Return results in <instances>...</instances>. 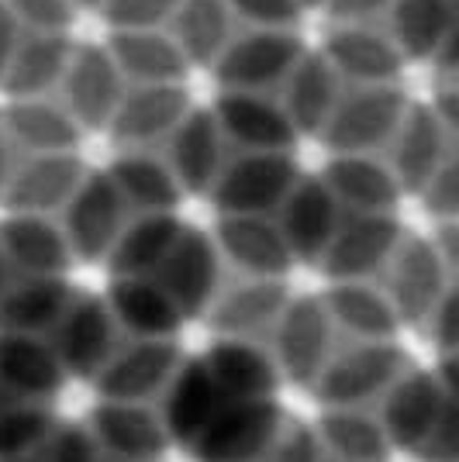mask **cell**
Masks as SVG:
<instances>
[{"label": "cell", "instance_id": "obj_31", "mask_svg": "<svg viewBox=\"0 0 459 462\" xmlns=\"http://www.w3.org/2000/svg\"><path fill=\"white\" fill-rule=\"evenodd\" d=\"M170 35L191 59V66H214L235 39L229 0H183L170 21Z\"/></svg>", "mask_w": 459, "mask_h": 462}, {"label": "cell", "instance_id": "obj_38", "mask_svg": "<svg viewBox=\"0 0 459 462\" xmlns=\"http://www.w3.org/2000/svg\"><path fill=\"white\" fill-rule=\"evenodd\" d=\"M442 386V383H439ZM421 462H459V397L442 390L439 418L418 452Z\"/></svg>", "mask_w": 459, "mask_h": 462}, {"label": "cell", "instance_id": "obj_17", "mask_svg": "<svg viewBox=\"0 0 459 462\" xmlns=\"http://www.w3.org/2000/svg\"><path fill=\"white\" fill-rule=\"evenodd\" d=\"M193 111L187 83L176 87H128L115 117L108 125V135L121 149H159L183 125Z\"/></svg>", "mask_w": 459, "mask_h": 462}, {"label": "cell", "instance_id": "obj_46", "mask_svg": "<svg viewBox=\"0 0 459 462\" xmlns=\"http://www.w3.org/2000/svg\"><path fill=\"white\" fill-rule=\"evenodd\" d=\"M436 73L439 79H459V14L453 21V28H449V35L445 42L439 45V52H436Z\"/></svg>", "mask_w": 459, "mask_h": 462}, {"label": "cell", "instance_id": "obj_29", "mask_svg": "<svg viewBox=\"0 0 459 462\" xmlns=\"http://www.w3.org/2000/svg\"><path fill=\"white\" fill-rule=\"evenodd\" d=\"M73 35H28L21 39L14 62L0 83V94L7 100L24 97H52L66 79V69L77 56Z\"/></svg>", "mask_w": 459, "mask_h": 462}, {"label": "cell", "instance_id": "obj_7", "mask_svg": "<svg viewBox=\"0 0 459 462\" xmlns=\"http://www.w3.org/2000/svg\"><path fill=\"white\" fill-rule=\"evenodd\" d=\"M332 342H335V331L328 321V310L322 297L314 293V297H290L276 325L269 328V335L256 346L267 348V356L273 359V366L280 369L284 383L311 390V383L318 380V373L332 356Z\"/></svg>", "mask_w": 459, "mask_h": 462}, {"label": "cell", "instance_id": "obj_1", "mask_svg": "<svg viewBox=\"0 0 459 462\" xmlns=\"http://www.w3.org/2000/svg\"><path fill=\"white\" fill-rule=\"evenodd\" d=\"M280 369L246 338H214L170 380L163 424L191 462H246L284 421Z\"/></svg>", "mask_w": 459, "mask_h": 462}, {"label": "cell", "instance_id": "obj_4", "mask_svg": "<svg viewBox=\"0 0 459 462\" xmlns=\"http://www.w3.org/2000/svg\"><path fill=\"white\" fill-rule=\"evenodd\" d=\"M304 52V39L297 35V28H246L235 32L211 73L221 90L273 94L287 83Z\"/></svg>", "mask_w": 459, "mask_h": 462}, {"label": "cell", "instance_id": "obj_23", "mask_svg": "<svg viewBox=\"0 0 459 462\" xmlns=\"http://www.w3.org/2000/svg\"><path fill=\"white\" fill-rule=\"evenodd\" d=\"M108 52L128 87H176L191 77V59L176 45L170 28L111 32Z\"/></svg>", "mask_w": 459, "mask_h": 462}, {"label": "cell", "instance_id": "obj_51", "mask_svg": "<svg viewBox=\"0 0 459 462\" xmlns=\"http://www.w3.org/2000/svg\"><path fill=\"white\" fill-rule=\"evenodd\" d=\"M453 4H456V7H459V0H453Z\"/></svg>", "mask_w": 459, "mask_h": 462}, {"label": "cell", "instance_id": "obj_13", "mask_svg": "<svg viewBox=\"0 0 459 462\" xmlns=\"http://www.w3.org/2000/svg\"><path fill=\"white\" fill-rule=\"evenodd\" d=\"M87 162L80 152L56 155H21L14 176L4 190L0 208L7 214H35V217H56L66 211L80 183L87 180Z\"/></svg>", "mask_w": 459, "mask_h": 462}, {"label": "cell", "instance_id": "obj_5", "mask_svg": "<svg viewBox=\"0 0 459 462\" xmlns=\"http://www.w3.org/2000/svg\"><path fill=\"white\" fill-rule=\"evenodd\" d=\"M128 280H149L183 321H197L208 314L211 300L225 280V263L208 231L183 225L170 252L159 259V266L149 276H128Z\"/></svg>", "mask_w": 459, "mask_h": 462}, {"label": "cell", "instance_id": "obj_39", "mask_svg": "<svg viewBox=\"0 0 459 462\" xmlns=\"http://www.w3.org/2000/svg\"><path fill=\"white\" fill-rule=\"evenodd\" d=\"M425 211L436 214L439 221H459V149H449L439 173L432 176V183L421 193Z\"/></svg>", "mask_w": 459, "mask_h": 462}, {"label": "cell", "instance_id": "obj_48", "mask_svg": "<svg viewBox=\"0 0 459 462\" xmlns=\"http://www.w3.org/2000/svg\"><path fill=\"white\" fill-rule=\"evenodd\" d=\"M11 283H14V273H11V266H7V255L0 252V300H4V293L11 290Z\"/></svg>", "mask_w": 459, "mask_h": 462}, {"label": "cell", "instance_id": "obj_12", "mask_svg": "<svg viewBox=\"0 0 459 462\" xmlns=\"http://www.w3.org/2000/svg\"><path fill=\"white\" fill-rule=\"evenodd\" d=\"M287 304V280H256V276H231L229 280L225 276L204 321L218 338L263 342Z\"/></svg>", "mask_w": 459, "mask_h": 462}, {"label": "cell", "instance_id": "obj_25", "mask_svg": "<svg viewBox=\"0 0 459 462\" xmlns=\"http://www.w3.org/2000/svg\"><path fill=\"white\" fill-rule=\"evenodd\" d=\"M322 180L345 214H394L404 197L380 155H328Z\"/></svg>", "mask_w": 459, "mask_h": 462}, {"label": "cell", "instance_id": "obj_44", "mask_svg": "<svg viewBox=\"0 0 459 462\" xmlns=\"http://www.w3.org/2000/svg\"><path fill=\"white\" fill-rule=\"evenodd\" d=\"M21 39H24V28H21L18 18L11 14L7 0H0V83H4L11 62H14V52H18Z\"/></svg>", "mask_w": 459, "mask_h": 462}, {"label": "cell", "instance_id": "obj_18", "mask_svg": "<svg viewBox=\"0 0 459 462\" xmlns=\"http://www.w3.org/2000/svg\"><path fill=\"white\" fill-rule=\"evenodd\" d=\"M342 217L345 211L325 187V180L322 176H301V183L290 190L284 208L276 211V228L284 235L294 263L318 266L339 225H342Z\"/></svg>", "mask_w": 459, "mask_h": 462}, {"label": "cell", "instance_id": "obj_11", "mask_svg": "<svg viewBox=\"0 0 459 462\" xmlns=\"http://www.w3.org/2000/svg\"><path fill=\"white\" fill-rule=\"evenodd\" d=\"M404 228L398 214H345L332 245L314 270L332 283H366L377 280L401 245Z\"/></svg>", "mask_w": 459, "mask_h": 462}, {"label": "cell", "instance_id": "obj_14", "mask_svg": "<svg viewBox=\"0 0 459 462\" xmlns=\"http://www.w3.org/2000/svg\"><path fill=\"white\" fill-rule=\"evenodd\" d=\"M211 115L225 142L239 152H294L301 138L276 94L221 90L211 104Z\"/></svg>", "mask_w": 459, "mask_h": 462}, {"label": "cell", "instance_id": "obj_50", "mask_svg": "<svg viewBox=\"0 0 459 462\" xmlns=\"http://www.w3.org/2000/svg\"><path fill=\"white\" fill-rule=\"evenodd\" d=\"M301 4H304V11L307 7H325V0H301Z\"/></svg>", "mask_w": 459, "mask_h": 462}, {"label": "cell", "instance_id": "obj_28", "mask_svg": "<svg viewBox=\"0 0 459 462\" xmlns=\"http://www.w3.org/2000/svg\"><path fill=\"white\" fill-rule=\"evenodd\" d=\"M117 193L132 214H176L187 193L180 190L166 155L155 149H121L108 166Z\"/></svg>", "mask_w": 459, "mask_h": 462}, {"label": "cell", "instance_id": "obj_24", "mask_svg": "<svg viewBox=\"0 0 459 462\" xmlns=\"http://www.w3.org/2000/svg\"><path fill=\"white\" fill-rule=\"evenodd\" d=\"M225 135L218 128V121L211 115V107H193L183 117V125L173 132L166 142V162L183 193H211L214 180L221 176L229 152H225Z\"/></svg>", "mask_w": 459, "mask_h": 462}, {"label": "cell", "instance_id": "obj_20", "mask_svg": "<svg viewBox=\"0 0 459 462\" xmlns=\"http://www.w3.org/2000/svg\"><path fill=\"white\" fill-rule=\"evenodd\" d=\"M0 252L14 280H62L77 263L56 217L7 214L0 221Z\"/></svg>", "mask_w": 459, "mask_h": 462}, {"label": "cell", "instance_id": "obj_30", "mask_svg": "<svg viewBox=\"0 0 459 462\" xmlns=\"http://www.w3.org/2000/svg\"><path fill=\"white\" fill-rule=\"evenodd\" d=\"M104 300L115 314L117 328L138 338H180V328L187 325L149 280L115 276L108 283Z\"/></svg>", "mask_w": 459, "mask_h": 462}, {"label": "cell", "instance_id": "obj_37", "mask_svg": "<svg viewBox=\"0 0 459 462\" xmlns=\"http://www.w3.org/2000/svg\"><path fill=\"white\" fill-rule=\"evenodd\" d=\"M7 7L28 35H73L80 18L77 0H7Z\"/></svg>", "mask_w": 459, "mask_h": 462}, {"label": "cell", "instance_id": "obj_27", "mask_svg": "<svg viewBox=\"0 0 459 462\" xmlns=\"http://www.w3.org/2000/svg\"><path fill=\"white\" fill-rule=\"evenodd\" d=\"M342 94L345 83L332 69V62L322 52H304L276 97L287 111L290 125L297 128V135H322Z\"/></svg>", "mask_w": 459, "mask_h": 462}, {"label": "cell", "instance_id": "obj_36", "mask_svg": "<svg viewBox=\"0 0 459 462\" xmlns=\"http://www.w3.org/2000/svg\"><path fill=\"white\" fill-rule=\"evenodd\" d=\"M183 0H104L97 11L111 32H145V28H166Z\"/></svg>", "mask_w": 459, "mask_h": 462}, {"label": "cell", "instance_id": "obj_15", "mask_svg": "<svg viewBox=\"0 0 459 462\" xmlns=\"http://www.w3.org/2000/svg\"><path fill=\"white\" fill-rule=\"evenodd\" d=\"M322 56L342 77L345 87H380L398 83L404 62L398 42L380 24H328Z\"/></svg>", "mask_w": 459, "mask_h": 462}, {"label": "cell", "instance_id": "obj_16", "mask_svg": "<svg viewBox=\"0 0 459 462\" xmlns=\"http://www.w3.org/2000/svg\"><path fill=\"white\" fill-rule=\"evenodd\" d=\"M128 90V83L115 66V59L108 52V45L83 42L77 45V56L66 69V79L59 87V100L66 104V111L77 117V125L87 132H108L111 117H115L121 97Z\"/></svg>", "mask_w": 459, "mask_h": 462}, {"label": "cell", "instance_id": "obj_35", "mask_svg": "<svg viewBox=\"0 0 459 462\" xmlns=\"http://www.w3.org/2000/svg\"><path fill=\"white\" fill-rule=\"evenodd\" d=\"M0 462H83V431H80V421L56 418L35 439L0 452Z\"/></svg>", "mask_w": 459, "mask_h": 462}, {"label": "cell", "instance_id": "obj_10", "mask_svg": "<svg viewBox=\"0 0 459 462\" xmlns=\"http://www.w3.org/2000/svg\"><path fill=\"white\" fill-rule=\"evenodd\" d=\"M377 287L387 293L401 325H428V318L436 314L442 293L449 287V273L428 238L404 235L390 263L383 266Z\"/></svg>", "mask_w": 459, "mask_h": 462}, {"label": "cell", "instance_id": "obj_42", "mask_svg": "<svg viewBox=\"0 0 459 462\" xmlns=\"http://www.w3.org/2000/svg\"><path fill=\"white\" fill-rule=\"evenodd\" d=\"M394 0H325V14L332 24H377L390 14Z\"/></svg>", "mask_w": 459, "mask_h": 462}, {"label": "cell", "instance_id": "obj_34", "mask_svg": "<svg viewBox=\"0 0 459 462\" xmlns=\"http://www.w3.org/2000/svg\"><path fill=\"white\" fill-rule=\"evenodd\" d=\"M180 231H183V221L176 214H135L108 255L111 280L115 276H149L159 266V259L170 252Z\"/></svg>", "mask_w": 459, "mask_h": 462}, {"label": "cell", "instance_id": "obj_33", "mask_svg": "<svg viewBox=\"0 0 459 462\" xmlns=\"http://www.w3.org/2000/svg\"><path fill=\"white\" fill-rule=\"evenodd\" d=\"M459 7L453 0H394L387 14V32L404 59H436Z\"/></svg>", "mask_w": 459, "mask_h": 462}, {"label": "cell", "instance_id": "obj_19", "mask_svg": "<svg viewBox=\"0 0 459 462\" xmlns=\"http://www.w3.org/2000/svg\"><path fill=\"white\" fill-rule=\"evenodd\" d=\"M211 238L235 276L287 280V273L297 266L276 228V217H218Z\"/></svg>", "mask_w": 459, "mask_h": 462}, {"label": "cell", "instance_id": "obj_40", "mask_svg": "<svg viewBox=\"0 0 459 462\" xmlns=\"http://www.w3.org/2000/svg\"><path fill=\"white\" fill-rule=\"evenodd\" d=\"M229 7L249 28H297L304 18L301 0H229Z\"/></svg>", "mask_w": 459, "mask_h": 462}, {"label": "cell", "instance_id": "obj_47", "mask_svg": "<svg viewBox=\"0 0 459 462\" xmlns=\"http://www.w3.org/2000/svg\"><path fill=\"white\" fill-rule=\"evenodd\" d=\"M18 149L11 145V138L4 135V128H0V200H4V190H7V183H11V176H14V166H18Z\"/></svg>", "mask_w": 459, "mask_h": 462}, {"label": "cell", "instance_id": "obj_49", "mask_svg": "<svg viewBox=\"0 0 459 462\" xmlns=\"http://www.w3.org/2000/svg\"><path fill=\"white\" fill-rule=\"evenodd\" d=\"M80 11H100L104 7V0H77Z\"/></svg>", "mask_w": 459, "mask_h": 462}, {"label": "cell", "instance_id": "obj_32", "mask_svg": "<svg viewBox=\"0 0 459 462\" xmlns=\"http://www.w3.org/2000/svg\"><path fill=\"white\" fill-rule=\"evenodd\" d=\"M56 393H45L0 363V452L35 439L56 421Z\"/></svg>", "mask_w": 459, "mask_h": 462}, {"label": "cell", "instance_id": "obj_43", "mask_svg": "<svg viewBox=\"0 0 459 462\" xmlns=\"http://www.w3.org/2000/svg\"><path fill=\"white\" fill-rule=\"evenodd\" d=\"M436 117L442 121V128L449 132V135L459 138V79H439V87H436V100L428 104Z\"/></svg>", "mask_w": 459, "mask_h": 462}, {"label": "cell", "instance_id": "obj_8", "mask_svg": "<svg viewBox=\"0 0 459 462\" xmlns=\"http://www.w3.org/2000/svg\"><path fill=\"white\" fill-rule=\"evenodd\" d=\"M83 462H166L170 435L149 407L100 404L80 421Z\"/></svg>", "mask_w": 459, "mask_h": 462}, {"label": "cell", "instance_id": "obj_21", "mask_svg": "<svg viewBox=\"0 0 459 462\" xmlns=\"http://www.w3.org/2000/svg\"><path fill=\"white\" fill-rule=\"evenodd\" d=\"M0 128L11 138L18 155H56L77 152L83 128L77 117L66 111L59 97H24V100H4L0 107Z\"/></svg>", "mask_w": 459, "mask_h": 462}, {"label": "cell", "instance_id": "obj_26", "mask_svg": "<svg viewBox=\"0 0 459 462\" xmlns=\"http://www.w3.org/2000/svg\"><path fill=\"white\" fill-rule=\"evenodd\" d=\"M328 310L335 338L342 342H394L401 318L394 314L387 293L373 280L366 283H332L318 293Z\"/></svg>", "mask_w": 459, "mask_h": 462}, {"label": "cell", "instance_id": "obj_22", "mask_svg": "<svg viewBox=\"0 0 459 462\" xmlns=\"http://www.w3.org/2000/svg\"><path fill=\"white\" fill-rule=\"evenodd\" d=\"M449 155V132L428 104H411L394 142L387 145V166L398 176L404 193H425L432 176Z\"/></svg>", "mask_w": 459, "mask_h": 462}, {"label": "cell", "instance_id": "obj_3", "mask_svg": "<svg viewBox=\"0 0 459 462\" xmlns=\"http://www.w3.org/2000/svg\"><path fill=\"white\" fill-rule=\"evenodd\" d=\"M411 100L401 83L345 87L339 107L328 117L322 145L328 155H380L394 142Z\"/></svg>", "mask_w": 459, "mask_h": 462}, {"label": "cell", "instance_id": "obj_2", "mask_svg": "<svg viewBox=\"0 0 459 462\" xmlns=\"http://www.w3.org/2000/svg\"><path fill=\"white\" fill-rule=\"evenodd\" d=\"M301 176L294 152H235L211 187V208L218 217H276Z\"/></svg>", "mask_w": 459, "mask_h": 462}, {"label": "cell", "instance_id": "obj_41", "mask_svg": "<svg viewBox=\"0 0 459 462\" xmlns=\"http://www.w3.org/2000/svg\"><path fill=\"white\" fill-rule=\"evenodd\" d=\"M428 335H432V342H436L442 356L459 352V280L449 283L445 293H442L439 308L428 318Z\"/></svg>", "mask_w": 459, "mask_h": 462}, {"label": "cell", "instance_id": "obj_45", "mask_svg": "<svg viewBox=\"0 0 459 462\" xmlns=\"http://www.w3.org/2000/svg\"><path fill=\"white\" fill-rule=\"evenodd\" d=\"M432 245H436L439 259L445 263V273L459 276V221H439Z\"/></svg>", "mask_w": 459, "mask_h": 462}, {"label": "cell", "instance_id": "obj_9", "mask_svg": "<svg viewBox=\"0 0 459 462\" xmlns=\"http://www.w3.org/2000/svg\"><path fill=\"white\" fill-rule=\"evenodd\" d=\"M132 217V208L117 193L108 170H94V173H87L80 190L73 193V200L66 204L59 228L66 235L77 263H108V255Z\"/></svg>", "mask_w": 459, "mask_h": 462}, {"label": "cell", "instance_id": "obj_6", "mask_svg": "<svg viewBox=\"0 0 459 462\" xmlns=\"http://www.w3.org/2000/svg\"><path fill=\"white\" fill-rule=\"evenodd\" d=\"M117 335H121V328L108 308V300L100 293H90V290H77L66 310L56 318V325L35 338H42L45 348L56 356L66 380L94 383L100 366L115 352Z\"/></svg>", "mask_w": 459, "mask_h": 462}]
</instances>
